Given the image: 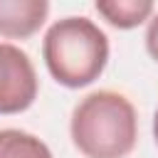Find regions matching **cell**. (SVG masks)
<instances>
[{
    "label": "cell",
    "instance_id": "obj_7",
    "mask_svg": "<svg viewBox=\"0 0 158 158\" xmlns=\"http://www.w3.org/2000/svg\"><path fill=\"white\" fill-rule=\"evenodd\" d=\"M146 49H148L151 59L158 62V12L148 20V30H146Z\"/></svg>",
    "mask_w": 158,
    "mask_h": 158
},
{
    "label": "cell",
    "instance_id": "obj_4",
    "mask_svg": "<svg viewBox=\"0 0 158 158\" xmlns=\"http://www.w3.org/2000/svg\"><path fill=\"white\" fill-rule=\"evenodd\" d=\"M47 0H0V37L27 40L47 20Z\"/></svg>",
    "mask_w": 158,
    "mask_h": 158
},
{
    "label": "cell",
    "instance_id": "obj_3",
    "mask_svg": "<svg viewBox=\"0 0 158 158\" xmlns=\"http://www.w3.org/2000/svg\"><path fill=\"white\" fill-rule=\"evenodd\" d=\"M40 91L37 72L27 52L17 44L0 42V114H22L27 111Z\"/></svg>",
    "mask_w": 158,
    "mask_h": 158
},
{
    "label": "cell",
    "instance_id": "obj_5",
    "mask_svg": "<svg viewBox=\"0 0 158 158\" xmlns=\"http://www.w3.org/2000/svg\"><path fill=\"white\" fill-rule=\"evenodd\" d=\"M94 10L118 30H133L153 17L156 5L151 0H96Z\"/></svg>",
    "mask_w": 158,
    "mask_h": 158
},
{
    "label": "cell",
    "instance_id": "obj_2",
    "mask_svg": "<svg viewBox=\"0 0 158 158\" xmlns=\"http://www.w3.org/2000/svg\"><path fill=\"white\" fill-rule=\"evenodd\" d=\"M42 57L52 79L67 89L89 86L109 62V37L89 17H62L42 40Z\"/></svg>",
    "mask_w": 158,
    "mask_h": 158
},
{
    "label": "cell",
    "instance_id": "obj_8",
    "mask_svg": "<svg viewBox=\"0 0 158 158\" xmlns=\"http://www.w3.org/2000/svg\"><path fill=\"white\" fill-rule=\"evenodd\" d=\"M153 138H156V146H158V109H156V116H153Z\"/></svg>",
    "mask_w": 158,
    "mask_h": 158
},
{
    "label": "cell",
    "instance_id": "obj_6",
    "mask_svg": "<svg viewBox=\"0 0 158 158\" xmlns=\"http://www.w3.org/2000/svg\"><path fill=\"white\" fill-rule=\"evenodd\" d=\"M0 158H54L49 146L22 128H0Z\"/></svg>",
    "mask_w": 158,
    "mask_h": 158
},
{
    "label": "cell",
    "instance_id": "obj_1",
    "mask_svg": "<svg viewBox=\"0 0 158 158\" xmlns=\"http://www.w3.org/2000/svg\"><path fill=\"white\" fill-rule=\"evenodd\" d=\"M69 133L84 158H126L138 141V116L123 94L99 89L74 106Z\"/></svg>",
    "mask_w": 158,
    "mask_h": 158
}]
</instances>
